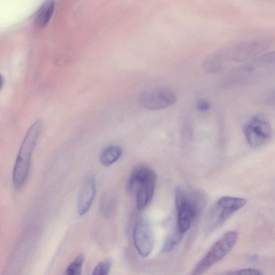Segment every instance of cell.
<instances>
[{
	"instance_id": "21",
	"label": "cell",
	"mask_w": 275,
	"mask_h": 275,
	"mask_svg": "<svg viewBox=\"0 0 275 275\" xmlns=\"http://www.w3.org/2000/svg\"><path fill=\"white\" fill-rule=\"evenodd\" d=\"M3 82H4V81L3 80V77L1 75V87L3 86Z\"/></svg>"
},
{
	"instance_id": "17",
	"label": "cell",
	"mask_w": 275,
	"mask_h": 275,
	"mask_svg": "<svg viewBox=\"0 0 275 275\" xmlns=\"http://www.w3.org/2000/svg\"><path fill=\"white\" fill-rule=\"evenodd\" d=\"M112 260L106 259L103 260L95 268L92 275H109L112 267Z\"/></svg>"
},
{
	"instance_id": "4",
	"label": "cell",
	"mask_w": 275,
	"mask_h": 275,
	"mask_svg": "<svg viewBox=\"0 0 275 275\" xmlns=\"http://www.w3.org/2000/svg\"><path fill=\"white\" fill-rule=\"evenodd\" d=\"M42 128L40 120L34 122L20 146L12 172V183L16 189L23 187L29 176L32 154Z\"/></svg>"
},
{
	"instance_id": "14",
	"label": "cell",
	"mask_w": 275,
	"mask_h": 275,
	"mask_svg": "<svg viewBox=\"0 0 275 275\" xmlns=\"http://www.w3.org/2000/svg\"><path fill=\"white\" fill-rule=\"evenodd\" d=\"M183 236V234L180 233L177 228L176 230L170 232L165 240L162 252L168 253L173 250L175 246L179 243Z\"/></svg>"
},
{
	"instance_id": "16",
	"label": "cell",
	"mask_w": 275,
	"mask_h": 275,
	"mask_svg": "<svg viewBox=\"0 0 275 275\" xmlns=\"http://www.w3.org/2000/svg\"><path fill=\"white\" fill-rule=\"evenodd\" d=\"M84 259L85 257L83 254H80L75 258L73 262L68 266L66 275H81Z\"/></svg>"
},
{
	"instance_id": "11",
	"label": "cell",
	"mask_w": 275,
	"mask_h": 275,
	"mask_svg": "<svg viewBox=\"0 0 275 275\" xmlns=\"http://www.w3.org/2000/svg\"><path fill=\"white\" fill-rule=\"evenodd\" d=\"M97 191V182L94 175L86 177L81 187L77 202L78 214L83 216L90 210Z\"/></svg>"
},
{
	"instance_id": "9",
	"label": "cell",
	"mask_w": 275,
	"mask_h": 275,
	"mask_svg": "<svg viewBox=\"0 0 275 275\" xmlns=\"http://www.w3.org/2000/svg\"><path fill=\"white\" fill-rule=\"evenodd\" d=\"M246 199L240 197L224 196L220 198L212 208L210 215L211 226L222 224L238 211L244 207Z\"/></svg>"
},
{
	"instance_id": "7",
	"label": "cell",
	"mask_w": 275,
	"mask_h": 275,
	"mask_svg": "<svg viewBox=\"0 0 275 275\" xmlns=\"http://www.w3.org/2000/svg\"><path fill=\"white\" fill-rule=\"evenodd\" d=\"M176 101V93L168 87L148 88L141 92L138 98L139 104L149 111L167 108L174 105Z\"/></svg>"
},
{
	"instance_id": "3",
	"label": "cell",
	"mask_w": 275,
	"mask_h": 275,
	"mask_svg": "<svg viewBox=\"0 0 275 275\" xmlns=\"http://www.w3.org/2000/svg\"><path fill=\"white\" fill-rule=\"evenodd\" d=\"M175 201L177 229L184 235L190 229L192 223L205 208L206 197L200 191L188 193L178 188L175 191Z\"/></svg>"
},
{
	"instance_id": "10",
	"label": "cell",
	"mask_w": 275,
	"mask_h": 275,
	"mask_svg": "<svg viewBox=\"0 0 275 275\" xmlns=\"http://www.w3.org/2000/svg\"><path fill=\"white\" fill-rule=\"evenodd\" d=\"M133 236L137 251L142 257H148L153 250L154 239L152 226L147 220L140 219L137 221Z\"/></svg>"
},
{
	"instance_id": "6",
	"label": "cell",
	"mask_w": 275,
	"mask_h": 275,
	"mask_svg": "<svg viewBox=\"0 0 275 275\" xmlns=\"http://www.w3.org/2000/svg\"><path fill=\"white\" fill-rule=\"evenodd\" d=\"M238 238L236 231L226 232L212 246L190 275H201L223 259L236 245Z\"/></svg>"
},
{
	"instance_id": "20",
	"label": "cell",
	"mask_w": 275,
	"mask_h": 275,
	"mask_svg": "<svg viewBox=\"0 0 275 275\" xmlns=\"http://www.w3.org/2000/svg\"><path fill=\"white\" fill-rule=\"evenodd\" d=\"M267 104L272 107H275V90L271 92L266 99Z\"/></svg>"
},
{
	"instance_id": "5",
	"label": "cell",
	"mask_w": 275,
	"mask_h": 275,
	"mask_svg": "<svg viewBox=\"0 0 275 275\" xmlns=\"http://www.w3.org/2000/svg\"><path fill=\"white\" fill-rule=\"evenodd\" d=\"M156 175L153 169L140 164L132 171L127 184V190L136 195V207L141 211L145 209L153 197Z\"/></svg>"
},
{
	"instance_id": "19",
	"label": "cell",
	"mask_w": 275,
	"mask_h": 275,
	"mask_svg": "<svg viewBox=\"0 0 275 275\" xmlns=\"http://www.w3.org/2000/svg\"><path fill=\"white\" fill-rule=\"evenodd\" d=\"M211 105L209 102L205 100H200L196 103V108L200 112H206L210 108Z\"/></svg>"
},
{
	"instance_id": "1",
	"label": "cell",
	"mask_w": 275,
	"mask_h": 275,
	"mask_svg": "<svg viewBox=\"0 0 275 275\" xmlns=\"http://www.w3.org/2000/svg\"><path fill=\"white\" fill-rule=\"evenodd\" d=\"M270 42L267 39L244 41L227 46L212 53L203 62L205 71L214 74L223 70L229 63L249 62L267 50Z\"/></svg>"
},
{
	"instance_id": "18",
	"label": "cell",
	"mask_w": 275,
	"mask_h": 275,
	"mask_svg": "<svg viewBox=\"0 0 275 275\" xmlns=\"http://www.w3.org/2000/svg\"><path fill=\"white\" fill-rule=\"evenodd\" d=\"M226 275H264V274L259 270L247 268V269L230 272Z\"/></svg>"
},
{
	"instance_id": "8",
	"label": "cell",
	"mask_w": 275,
	"mask_h": 275,
	"mask_svg": "<svg viewBox=\"0 0 275 275\" xmlns=\"http://www.w3.org/2000/svg\"><path fill=\"white\" fill-rule=\"evenodd\" d=\"M246 139L250 146L259 147L270 140L273 136L271 123L261 114L254 115L246 123L244 128Z\"/></svg>"
},
{
	"instance_id": "13",
	"label": "cell",
	"mask_w": 275,
	"mask_h": 275,
	"mask_svg": "<svg viewBox=\"0 0 275 275\" xmlns=\"http://www.w3.org/2000/svg\"><path fill=\"white\" fill-rule=\"evenodd\" d=\"M122 153V148L119 146L107 147L102 150L100 154V162L104 166H111L120 159Z\"/></svg>"
},
{
	"instance_id": "12",
	"label": "cell",
	"mask_w": 275,
	"mask_h": 275,
	"mask_svg": "<svg viewBox=\"0 0 275 275\" xmlns=\"http://www.w3.org/2000/svg\"><path fill=\"white\" fill-rule=\"evenodd\" d=\"M55 9V3L53 1L45 2L38 10L34 18V22L40 27L45 26L52 17Z\"/></svg>"
},
{
	"instance_id": "15",
	"label": "cell",
	"mask_w": 275,
	"mask_h": 275,
	"mask_svg": "<svg viewBox=\"0 0 275 275\" xmlns=\"http://www.w3.org/2000/svg\"><path fill=\"white\" fill-rule=\"evenodd\" d=\"M114 199L111 195H103L100 202V211L102 215L109 217L111 216L114 210Z\"/></svg>"
},
{
	"instance_id": "2",
	"label": "cell",
	"mask_w": 275,
	"mask_h": 275,
	"mask_svg": "<svg viewBox=\"0 0 275 275\" xmlns=\"http://www.w3.org/2000/svg\"><path fill=\"white\" fill-rule=\"evenodd\" d=\"M275 79V52L257 57L235 69L228 81L234 84L255 83Z\"/></svg>"
}]
</instances>
